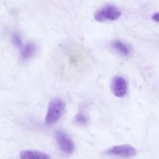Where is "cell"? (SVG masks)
I'll list each match as a JSON object with an SVG mask.
<instances>
[{"instance_id": "cell-1", "label": "cell", "mask_w": 159, "mask_h": 159, "mask_svg": "<svg viewBox=\"0 0 159 159\" xmlns=\"http://www.w3.org/2000/svg\"><path fill=\"white\" fill-rule=\"evenodd\" d=\"M66 104L61 98H54L50 102L45 116L47 124H54L59 120L65 111Z\"/></svg>"}, {"instance_id": "cell-2", "label": "cell", "mask_w": 159, "mask_h": 159, "mask_svg": "<svg viewBox=\"0 0 159 159\" xmlns=\"http://www.w3.org/2000/svg\"><path fill=\"white\" fill-rule=\"evenodd\" d=\"M121 12L113 5H107L95 13L94 18L97 22L103 23L107 21H115L120 17Z\"/></svg>"}, {"instance_id": "cell-3", "label": "cell", "mask_w": 159, "mask_h": 159, "mask_svg": "<svg viewBox=\"0 0 159 159\" xmlns=\"http://www.w3.org/2000/svg\"><path fill=\"white\" fill-rule=\"evenodd\" d=\"M105 153L112 156L127 158L136 155L137 150L135 148L130 144H121L107 149Z\"/></svg>"}, {"instance_id": "cell-4", "label": "cell", "mask_w": 159, "mask_h": 159, "mask_svg": "<svg viewBox=\"0 0 159 159\" xmlns=\"http://www.w3.org/2000/svg\"><path fill=\"white\" fill-rule=\"evenodd\" d=\"M55 138L62 152L66 155H71L74 152V143L65 132L62 130H57L55 133Z\"/></svg>"}, {"instance_id": "cell-5", "label": "cell", "mask_w": 159, "mask_h": 159, "mask_svg": "<svg viewBox=\"0 0 159 159\" xmlns=\"http://www.w3.org/2000/svg\"><path fill=\"white\" fill-rule=\"evenodd\" d=\"M111 89L115 96L119 98H123L127 95V82L124 77L116 76L113 78L111 83Z\"/></svg>"}, {"instance_id": "cell-6", "label": "cell", "mask_w": 159, "mask_h": 159, "mask_svg": "<svg viewBox=\"0 0 159 159\" xmlns=\"http://www.w3.org/2000/svg\"><path fill=\"white\" fill-rule=\"evenodd\" d=\"M20 159H51L49 155L34 150H26L20 152Z\"/></svg>"}, {"instance_id": "cell-7", "label": "cell", "mask_w": 159, "mask_h": 159, "mask_svg": "<svg viewBox=\"0 0 159 159\" xmlns=\"http://www.w3.org/2000/svg\"><path fill=\"white\" fill-rule=\"evenodd\" d=\"M111 46L113 47L115 51H117L119 54L123 56H128L131 52V48L127 43H124L121 40H113L111 43Z\"/></svg>"}, {"instance_id": "cell-8", "label": "cell", "mask_w": 159, "mask_h": 159, "mask_svg": "<svg viewBox=\"0 0 159 159\" xmlns=\"http://www.w3.org/2000/svg\"><path fill=\"white\" fill-rule=\"evenodd\" d=\"M36 50H37V47L34 43H26L21 49V52H20L21 58L23 61H26L31 58L35 54Z\"/></svg>"}, {"instance_id": "cell-9", "label": "cell", "mask_w": 159, "mask_h": 159, "mask_svg": "<svg viewBox=\"0 0 159 159\" xmlns=\"http://www.w3.org/2000/svg\"><path fill=\"white\" fill-rule=\"evenodd\" d=\"M11 40H12V43L15 45L16 47H20L22 45V38L20 37V34L16 32L12 33L11 35Z\"/></svg>"}, {"instance_id": "cell-10", "label": "cell", "mask_w": 159, "mask_h": 159, "mask_svg": "<svg viewBox=\"0 0 159 159\" xmlns=\"http://www.w3.org/2000/svg\"><path fill=\"white\" fill-rule=\"evenodd\" d=\"M75 122L78 123L79 124H82V125H85L87 123L88 120H87L86 116L85 115V113L83 112H79L75 116Z\"/></svg>"}, {"instance_id": "cell-11", "label": "cell", "mask_w": 159, "mask_h": 159, "mask_svg": "<svg viewBox=\"0 0 159 159\" xmlns=\"http://www.w3.org/2000/svg\"><path fill=\"white\" fill-rule=\"evenodd\" d=\"M152 20H153L154 21L159 23V12H156V13H155L152 16Z\"/></svg>"}]
</instances>
